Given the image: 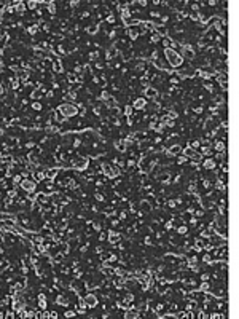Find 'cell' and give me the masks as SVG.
Masks as SVG:
<instances>
[{"label":"cell","mask_w":239,"mask_h":319,"mask_svg":"<svg viewBox=\"0 0 239 319\" xmlns=\"http://www.w3.org/2000/svg\"><path fill=\"white\" fill-rule=\"evenodd\" d=\"M166 56H168V61H169L172 65H179V64L182 62V56H180L176 50L168 48V50H166Z\"/></svg>","instance_id":"obj_1"},{"label":"cell","mask_w":239,"mask_h":319,"mask_svg":"<svg viewBox=\"0 0 239 319\" xmlns=\"http://www.w3.org/2000/svg\"><path fill=\"white\" fill-rule=\"evenodd\" d=\"M21 187L24 190H27V192H32L34 188H35V184L32 182V180H22L21 182Z\"/></svg>","instance_id":"obj_2"},{"label":"cell","mask_w":239,"mask_h":319,"mask_svg":"<svg viewBox=\"0 0 239 319\" xmlns=\"http://www.w3.org/2000/svg\"><path fill=\"white\" fill-rule=\"evenodd\" d=\"M96 303H97V300H96V297H94V295L88 294V295L85 297V305H88V306H94Z\"/></svg>","instance_id":"obj_3"},{"label":"cell","mask_w":239,"mask_h":319,"mask_svg":"<svg viewBox=\"0 0 239 319\" xmlns=\"http://www.w3.org/2000/svg\"><path fill=\"white\" fill-rule=\"evenodd\" d=\"M144 106H145V101H144V99H137V101L134 102V107H136L137 110H139V109H142Z\"/></svg>","instance_id":"obj_4"},{"label":"cell","mask_w":239,"mask_h":319,"mask_svg":"<svg viewBox=\"0 0 239 319\" xmlns=\"http://www.w3.org/2000/svg\"><path fill=\"white\" fill-rule=\"evenodd\" d=\"M145 94H147V97H155V96H156V91L152 89V88H148V89L145 91Z\"/></svg>","instance_id":"obj_5"}]
</instances>
